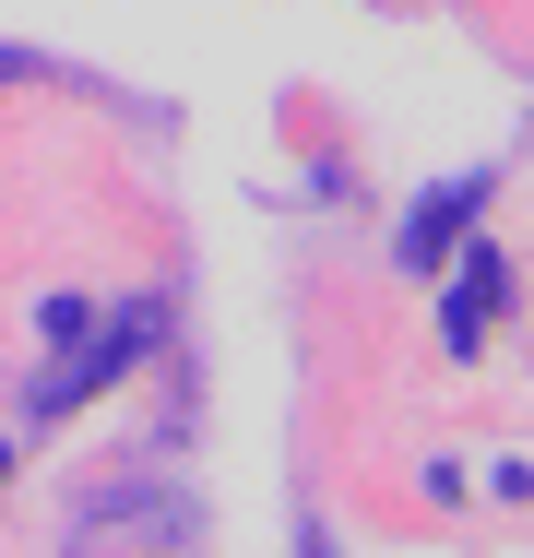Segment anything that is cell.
<instances>
[{"instance_id":"cell-1","label":"cell","mask_w":534,"mask_h":558,"mask_svg":"<svg viewBox=\"0 0 534 558\" xmlns=\"http://www.w3.org/2000/svg\"><path fill=\"white\" fill-rule=\"evenodd\" d=\"M475 203H487V179H439L416 215H404V274H439V250L475 226Z\"/></svg>"},{"instance_id":"cell-2","label":"cell","mask_w":534,"mask_h":558,"mask_svg":"<svg viewBox=\"0 0 534 558\" xmlns=\"http://www.w3.org/2000/svg\"><path fill=\"white\" fill-rule=\"evenodd\" d=\"M499 286H511V274H499V250H475V262H463V298H451V356H475L487 310H499Z\"/></svg>"},{"instance_id":"cell-3","label":"cell","mask_w":534,"mask_h":558,"mask_svg":"<svg viewBox=\"0 0 534 558\" xmlns=\"http://www.w3.org/2000/svg\"><path fill=\"white\" fill-rule=\"evenodd\" d=\"M298 558H332V535H320V523H310V535H298Z\"/></svg>"}]
</instances>
